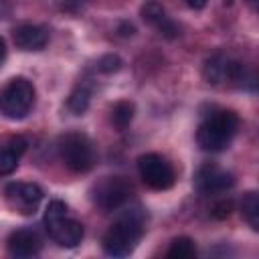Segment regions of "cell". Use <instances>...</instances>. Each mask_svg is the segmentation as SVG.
<instances>
[{"instance_id": "cell-1", "label": "cell", "mask_w": 259, "mask_h": 259, "mask_svg": "<svg viewBox=\"0 0 259 259\" xmlns=\"http://www.w3.org/2000/svg\"><path fill=\"white\" fill-rule=\"evenodd\" d=\"M146 210L142 206L127 208L103 235L101 247L109 257H127L136 251L146 231Z\"/></svg>"}, {"instance_id": "cell-2", "label": "cell", "mask_w": 259, "mask_h": 259, "mask_svg": "<svg viewBox=\"0 0 259 259\" xmlns=\"http://www.w3.org/2000/svg\"><path fill=\"white\" fill-rule=\"evenodd\" d=\"M239 130V115L231 109H217L208 113L196 130V144L200 150L217 154L231 146Z\"/></svg>"}, {"instance_id": "cell-3", "label": "cell", "mask_w": 259, "mask_h": 259, "mask_svg": "<svg viewBox=\"0 0 259 259\" xmlns=\"http://www.w3.org/2000/svg\"><path fill=\"white\" fill-rule=\"evenodd\" d=\"M45 229L49 237L65 249H73L83 241V225L69 217L67 204L59 198L51 200L45 208Z\"/></svg>"}, {"instance_id": "cell-4", "label": "cell", "mask_w": 259, "mask_h": 259, "mask_svg": "<svg viewBox=\"0 0 259 259\" xmlns=\"http://www.w3.org/2000/svg\"><path fill=\"white\" fill-rule=\"evenodd\" d=\"M59 156L63 164L75 174L89 172L97 160L95 144L91 142L89 136L81 132H69L59 138Z\"/></svg>"}, {"instance_id": "cell-5", "label": "cell", "mask_w": 259, "mask_h": 259, "mask_svg": "<svg viewBox=\"0 0 259 259\" xmlns=\"http://www.w3.org/2000/svg\"><path fill=\"white\" fill-rule=\"evenodd\" d=\"M34 105V85L26 77H14L0 89V113L6 119H24Z\"/></svg>"}, {"instance_id": "cell-6", "label": "cell", "mask_w": 259, "mask_h": 259, "mask_svg": "<svg viewBox=\"0 0 259 259\" xmlns=\"http://www.w3.org/2000/svg\"><path fill=\"white\" fill-rule=\"evenodd\" d=\"M138 172L146 186H150L152 190H168L176 182L172 164L156 152H148L138 158Z\"/></svg>"}, {"instance_id": "cell-7", "label": "cell", "mask_w": 259, "mask_h": 259, "mask_svg": "<svg viewBox=\"0 0 259 259\" xmlns=\"http://www.w3.org/2000/svg\"><path fill=\"white\" fill-rule=\"evenodd\" d=\"M132 198V184L121 176H105L91 188V200L103 210H117Z\"/></svg>"}, {"instance_id": "cell-8", "label": "cell", "mask_w": 259, "mask_h": 259, "mask_svg": "<svg viewBox=\"0 0 259 259\" xmlns=\"http://www.w3.org/2000/svg\"><path fill=\"white\" fill-rule=\"evenodd\" d=\"M4 194H6L8 204L22 214H34L45 196L42 188L32 182H10L6 184Z\"/></svg>"}, {"instance_id": "cell-9", "label": "cell", "mask_w": 259, "mask_h": 259, "mask_svg": "<svg viewBox=\"0 0 259 259\" xmlns=\"http://www.w3.org/2000/svg\"><path fill=\"white\" fill-rule=\"evenodd\" d=\"M235 184V176L217 164H202L194 172V188L200 194H223Z\"/></svg>"}, {"instance_id": "cell-10", "label": "cell", "mask_w": 259, "mask_h": 259, "mask_svg": "<svg viewBox=\"0 0 259 259\" xmlns=\"http://www.w3.org/2000/svg\"><path fill=\"white\" fill-rule=\"evenodd\" d=\"M8 253L16 259H28L40 253L42 249V239L34 229H16L8 235L6 241Z\"/></svg>"}, {"instance_id": "cell-11", "label": "cell", "mask_w": 259, "mask_h": 259, "mask_svg": "<svg viewBox=\"0 0 259 259\" xmlns=\"http://www.w3.org/2000/svg\"><path fill=\"white\" fill-rule=\"evenodd\" d=\"M140 16L144 18L146 24L154 26V28H156L162 36H166V38H176V36L180 34L178 24L166 14L164 6H160L156 0H148V2L140 8Z\"/></svg>"}, {"instance_id": "cell-12", "label": "cell", "mask_w": 259, "mask_h": 259, "mask_svg": "<svg viewBox=\"0 0 259 259\" xmlns=\"http://www.w3.org/2000/svg\"><path fill=\"white\" fill-rule=\"evenodd\" d=\"M12 40L20 51H42L49 42V32L38 24H20L12 30Z\"/></svg>"}, {"instance_id": "cell-13", "label": "cell", "mask_w": 259, "mask_h": 259, "mask_svg": "<svg viewBox=\"0 0 259 259\" xmlns=\"http://www.w3.org/2000/svg\"><path fill=\"white\" fill-rule=\"evenodd\" d=\"M26 140L22 136H12L0 144V176H8L16 170L20 156L26 150Z\"/></svg>"}, {"instance_id": "cell-14", "label": "cell", "mask_w": 259, "mask_h": 259, "mask_svg": "<svg viewBox=\"0 0 259 259\" xmlns=\"http://www.w3.org/2000/svg\"><path fill=\"white\" fill-rule=\"evenodd\" d=\"M229 63H231V59L225 57V55H214V57H210V59L204 63V67H202L204 79H206L208 83H212V85H219L221 81L227 79Z\"/></svg>"}, {"instance_id": "cell-15", "label": "cell", "mask_w": 259, "mask_h": 259, "mask_svg": "<svg viewBox=\"0 0 259 259\" xmlns=\"http://www.w3.org/2000/svg\"><path fill=\"white\" fill-rule=\"evenodd\" d=\"M241 214L253 231H259V194L249 190L241 198Z\"/></svg>"}, {"instance_id": "cell-16", "label": "cell", "mask_w": 259, "mask_h": 259, "mask_svg": "<svg viewBox=\"0 0 259 259\" xmlns=\"http://www.w3.org/2000/svg\"><path fill=\"white\" fill-rule=\"evenodd\" d=\"M134 113H136V105L132 101H125V99L117 101L113 105V109H111V123H113V127L117 132H123L132 123Z\"/></svg>"}, {"instance_id": "cell-17", "label": "cell", "mask_w": 259, "mask_h": 259, "mask_svg": "<svg viewBox=\"0 0 259 259\" xmlns=\"http://www.w3.org/2000/svg\"><path fill=\"white\" fill-rule=\"evenodd\" d=\"M196 255V245L190 237H176L172 239L168 251H166V257L170 259H190Z\"/></svg>"}, {"instance_id": "cell-18", "label": "cell", "mask_w": 259, "mask_h": 259, "mask_svg": "<svg viewBox=\"0 0 259 259\" xmlns=\"http://www.w3.org/2000/svg\"><path fill=\"white\" fill-rule=\"evenodd\" d=\"M89 101H91V91L85 87V85H79L71 91L69 99H67V107L71 113L75 115H83L89 107Z\"/></svg>"}, {"instance_id": "cell-19", "label": "cell", "mask_w": 259, "mask_h": 259, "mask_svg": "<svg viewBox=\"0 0 259 259\" xmlns=\"http://www.w3.org/2000/svg\"><path fill=\"white\" fill-rule=\"evenodd\" d=\"M121 59L117 57V55H113V53H109V55H103L99 61H97V69L101 71V73H105V75H111V73H117L119 69H121Z\"/></svg>"}, {"instance_id": "cell-20", "label": "cell", "mask_w": 259, "mask_h": 259, "mask_svg": "<svg viewBox=\"0 0 259 259\" xmlns=\"http://www.w3.org/2000/svg\"><path fill=\"white\" fill-rule=\"evenodd\" d=\"M231 212H233V200H219L210 208V214L214 219H227V217H231Z\"/></svg>"}, {"instance_id": "cell-21", "label": "cell", "mask_w": 259, "mask_h": 259, "mask_svg": "<svg viewBox=\"0 0 259 259\" xmlns=\"http://www.w3.org/2000/svg\"><path fill=\"white\" fill-rule=\"evenodd\" d=\"M206 2H208V0H186V4H188L192 10H202V8L206 6Z\"/></svg>"}, {"instance_id": "cell-22", "label": "cell", "mask_w": 259, "mask_h": 259, "mask_svg": "<svg viewBox=\"0 0 259 259\" xmlns=\"http://www.w3.org/2000/svg\"><path fill=\"white\" fill-rule=\"evenodd\" d=\"M134 32H136L134 24H130V22H123V24H121V34H123V36H132Z\"/></svg>"}, {"instance_id": "cell-23", "label": "cell", "mask_w": 259, "mask_h": 259, "mask_svg": "<svg viewBox=\"0 0 259 259\" xmlns=\"http://www.w3.org/2000/svg\"><path fill=\"white\" fill-rule=\"evenodd\" d=\"M4 59H6V42H4V38L0 36V65H2Z\"/></svg>"}, {"instance_id": "cell-24", "label": "cell", "mask_w": 259, "mask_h": 259, "mask_svg": "<svg viewBox=\"0 0 259 259\" xmlns=\"http://www.w3.org/2000/svg\"><path fill=\"white\" fill-rule=\"evenodd\" d=\"M245 2H247V4H249L253 10H255V6H257V0H245Z\"/></svg>"}]
</instances>
